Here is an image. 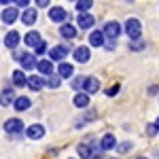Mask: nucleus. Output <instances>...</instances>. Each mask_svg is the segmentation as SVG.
<instances>
[{"mask_svg": "<svg viewBox=\"0 0 159 159\" xmlns=\"http://www.w3.org/2000/svg\"><path fill=\"white\" fill-rule=\"evenodd\" d=\"M125 34L129 36V40H138V38H140L142 25H140V21H138L136 17H129V19L125 21Z\"/></svg>", "mask_w": 159, "mask_h": 159, "instance_id": "nucleus-1", "label": "nucleus"}, {"mask_svg": "<svg viewBox=\"0 0 159 159\" xmlns=\"http://www.w3.org/2000/svg\"><path fill=\"white\" fill-rule=\"evenodd\" d=\"M49 19H51V21H55V24H66L68 13H66L64 7H51V9H49Z\"/></svg>", "mask_w": 159, "mask_h": 159, "instance_id": "nucleus-2", "label": "nucleus"}, {"mask_svg": "<svg viewBox=\"0 0 159 159\" xmlns=\"http://www.w3.org/2000/svg\"><path fill=\"white\" fill-rule=\"evenodd\" d=\"M104 36L106 38H110V40H117V36L121 34V25L117 24V21H108V24L104 25Z\"/></svg>", "mask_w": 159, "mask_h": 159, "instance_id": "nucleus-3", "label": "nucleus"}, {"mask_svg": "<svg viewBox=\"0 0 159 159\" xmlns=\"http://www.w3.org/2000/svg\"><path fill=\"white\" fill-rule=\"evenodd\" d=\"M93 24H96V17H93V15H89V13H79L76 25H79L81 30H89Z\"/></svg>", "mask_w": 159, "mask_h": 159, "instance_id": "nucleus-4", "label": "nucleus"}, {"mask_svg": "<svg viewBox=\"0 0 159 159\" xmlns=\"http://www.w3.org/2000/svg\"><path fill=\"white\" fill-rule=\"evenodd\" d=\"M98 89H100V81L96 76H87L85 83H83V91L89 96V93H98Z\"/></svg>", "mask_w": 159, "mask_h": 159, "instance_id": "nucleus-5", "label": "nucleus"}, {"mask_svg": "<svg viewBox=\"0 0 159 159\" xmlns=\"http://www.w3.org/2000/svg\"><path fill=\"white\" fill-rule=\"evenodd\" d=\"M21 129H24L21 119H9V121L4 123V132H7V134H19Z\"/></svg>", "mask_w": 159, "mask_h": 159, "instance_id": "nucleus-6", "label": "nucleus"}, {"mask_svg": "<svg viewBox=\"0 0 159 159\" xmlns=\"http://www.w3.org/2000/svg\"><path fill=\"white\" fill-rule=\"evenodd\" d=\"M68 55V47L66 45H57V47H53V49L49 51V57L55 61H64V57Z\"/></svg>", "mask_w": 159, "mask_h": 159, "instance_id": "nucleus-7", "label": "nucleus"}, {"mask_svg": "<svg viewBox=\"0 0 159 159\" xmlns=\"http://www.w3.org/2000/svg\"><path fill=\"white\" fill-rule=\"evenodd\" d=\"M74 60L79 61V64H87L89 61V57H91V53H89V47H76V49L72 51Z\"/></svg>", "mask_w": 159, "mask_h": 159, "instance_id": "nucleus-8", "label": "nucleus"}, {"mask_svg": "<svg viewBox=\"0 0 159 159\" xmlns=\"http://www.w3.org/2000/svg\"><path fill=\"white\" fill-rule=\"evenodd\" d=\"M25 136H28V138H32V140H38V138H43V136H45V127H43V125H38V123H34V125H30V127L25 129Z\"/></svg>", "mask_w": 159, "mask_h": 159, "instance_id": "nucleus-9", "label": "nucleus"}, {"mask_svg": "<svg viewBox=\"0 0 159 159\" xmlns=\"http://www.w3.org/2000/svg\"><path fill=\"white\" fill-rule=\"evenodd\" d=\"M21 66H24V70H32V68H36L38 61H36V55L34 53H24L21 55Z\"/></svg>", "mask_w": 159, "mask_h": 159, "instance_id": "nucleus-10", "label": "nucleus"}, {"mask_svg": "<svg viewBox=\"0 0 159 159\" xmlns=\"http://www.w3.org/2000/svg\"><path fill=\"white\" fill-rule=\"evenodd\" d=\"M15 93H13L11 87H7V89H2V93H0V104L2 106H11V104H15Z\"/></svg>", "mask_w": 159, "mask_h": 159, "instance_id": "nucleus-11", "label": "nucleus"}, {"mask_svg": "<svg viewBox=\"0 0 159 159\" xmlns=\"http://www.w3.org/2000/svg\"><path fill=\"white\" fill-rule=\"evenodd\" d=\"M28 87H30L32 91H40V89L45 87V79L38 76V74H32V76H28Z\"/></svg>", "mask_w": 159, "mask_h": 159, "instance_id": "nucleus-12", "label": "nucleus"}, {"mask_svg": "<svg viewBox=\"0 0 159 159\" xmlns=\"http://www.w3.org/2000/svg\"><path fill=\"white\" fill-rule=\"evenodd\" d=\"M115 147H117V138L112 134L102 136V140H100V148H102V151H110V148H115Z\"/></svg>", "mask_w": 159, "mask_h": 159, "instance_id": "nucleus-13", "label": "nucleus"}, {"mask_svg": "<svg viewBox=\"0 0 159 159\" xmlns=\"http://www.w3.org/2000/svg\"><path fill=\"white\" fill-rule=\"evenodd\" d=\"M36 68H38V72H40V76H51V74H53V61L51 60H40Z\"/></svg>", "mask_w": 159, "mask_h": 159, "instance_id": "nucleus-14", "label": "nucleus"}, {"mask_svg": "<svg viewBox=\"0 0 159 159\" xmlns=\"http://www.w3.org/2000/svg\"><path fill=\"white\" fill-rule=\"evenodd\" d=\"M104 32H100V30H93L91 34H89V45L91 47H104Z\"/></svg>", "mask_w": 159, "mask_h": 159, "instance_id": "nucleus-15", "label": "nucleus"}, {"mask_svg": "<svg viewBox=\"0 0 159 159\" xmlns=\"http://www.w3.org/2000/svg\"><path fill=\"white\" fill-rule=\"evenodd\" d=\"M17 17H19V13H17V9H4V13H2V21H4V24H15V21H17Z\"/></svg>", "mask_w": 159, "mask_h": 159, "instance_id": "nucleus-16", "label": "nucleus"}, {"mask_svg": "<svg viewBox=\"0 0 159 159\" xmlns=\"http://www.w3.org/2000/svg\"><path fill=\"white\" fill-rule=\"evenodd\" d=\"M24 40H25V45H28V47H34V49H36L38 45L43 43V40H40V34H38V32H34V30H32V32H28Z\"/></svg>", "mask_w": 159, "mask_h": 159, "instance_id": "nucleus-17", "label": "nucleus"}, {"mask_svg": "<svg viewBox=\"0 0 159 159\" xmlns=\"http://www.w3.org/2000/svg\"><path fill=\"white\" fill-rule=\"evenodd\" d=\"M74 72V68L70 64H66V61H60V66H57V74H60L61 79H70Z\"/></svg>", "mask_w": 159, "mask_h": 159, "instance_id": "nucleus-18", "label": "nucleus"}, {"mask_svg": "<svg viewBox=\"0 0 159 159\" xmlns=\"http://www.w3.org/2000/svg\"><path fill=\"white\" fill-rule=\"evenodd\" d=\"M4 45L9 47V49H15L17 45H19V34L13 30V32H9L7 36H4Z\"/></svg>", "mask_w": 159, "mask_h": 159, "instance_id": "nucleus-19", "label": "nucleus"}, {"mask_svg": "<svg viewBox=\"0 0 159 159\" xmlns=\"http://www.w3.org/2000/svg\"><path fill=\"white\" fill-rule=\"evenodd\" d=\"M13 85L15 87H25L28 85V79H25L24 70H15V72H13Z\"/></svg>", "mask_w": 159, "mask_h": 159, "instance_id": "nucleus-20", "label": "nucleus"}, {"mask_svg": "<svg viewBox=\"0 0 159 159\" xmlns=\"http://www.w3.org/2000/svg\"><path fill=\"white\" fill-rule=\"evenodd\" d=\"M60 34H61L64 38H74V36H76V28H74L72 24H61Z\"/></svg>", "mask_w": 159, "mask_h": 159, "instance_id": "nucleus-21", "label": "nucleus"}, {"mask_svg": "<svg viewBox=\"0 0 159 159\" xmlns=\"http://www.w3.org/2000/svg\"><path fill=\"white\" fill-rule=\"evenodd\" d=\"M74 106H76V108H87V106H89V96H87L85 91L74 96Z\"/></svg>", "mask_w": 159, "mask_h": 159, "instance_id": "nucleus-22", "label": "nucleus"}, {"mask_svg": "<svg viewBox=\"0 0 159 159\" xmlns=\"http://www.w3.org/2000/svg\"><path fill=\"white\" fill-rule=\"evenodd\" d=\"M21 21H24L25 25H32L36 21V9H25L24 15H21Z\"/></svg>", "mask_w": 159, "mask_h": 159, "instance_id": "nucleus-23", "label": "nucleus"}, {"mask_svg": "<svg viewBox=\"0 0 159 159\" xmlns=\"http://www.w3.org/2000/svg\"><path fill=\"white\" fill-rule=\"evenodd\" d=\"M30 104H32V102H30V98L19 96V98L15 100V104H13V106H15V110H28V108H30Z\"/></svg>", "mask_w": 159, "mask_h": 159, "instance_id": "nucleus-24", "label": "nucleus"}, {"mask_svg": "<svg viewBox=\"0 0 159 159\" xmlns=\"http://www.w3.org/2000/svg\"><path fill=\"white\" fill-rule=\"evenodd\" d=\"M76 153H79V157H81V159H91L93 148L89 147V144H79V147H76Z\"/></svg>", "mask_w": 159, "mask_h": 159, "instance_id": "nucleus-25", "label": "nucleus"}, {"mask_svg": "<svg viewBox=\"0 0 159 159\" xmlns=\"http://www.w3.org/2000/svg\"><path fill=\"white\" fill-rule=\"evenodd\" d=\"M93 7V0H76V11L79 13H87Z\"/></svg>", "mask_w": 159, "mask_h": 159, "instance_id": "nucleus-26", "label": "nucleus"}, {"mask_svg": "<svg viewBox=\"0 0 159 159\" xmlns=\"http://www.w3.org/2000/svg\"><path fill=\"white\" fill-rule=\"evenodd\" d=\"M60 83H61V76H60V74H51V76H47V85L53 87V89H55V87H60Z\"/></svg>", "mask_w": 159, "mask_h": 159, "instance_id": "nucleus-27", "label": "nucleus"}, {"mask_svg": "<svg viewBox=\"0 0 159 159\" xmlns=\"http://www.w3.org/2000/svg\"><path fill=\"white\" fill-rule=\"evenodd\" d=\"M129 49H132V51H140V49H144V43H142L140 38H138V40H132V43H129Z\"/></svg>", "mask_w": 159, "mask_h": 159, "instance_id": "nucleus-28", "label": "nucleus"}, {"mask_svg": "<svg viewBox=\"0 0 159 159\" xmlns=\"http://www.w3.org/2000/svg\"><path fill=\"white\" fill-rule=\"evenodd\" d=\"M157 132H159V127L155 125V123H148V125H147V134L148 136H155Z\"/></svg>", "mask_w": 159, "mask_h": 159, "instance_id": "nucleus-29", "label": "nucleus"}, {"mask_svg": "<svg viewBox=\"0 0 159 159\" xmlns=\"http://www.w3.org/2000/svg\"><path fill=\"white\" fill-rule=\"evenodd\" d=\"M117 148H119V153H127L132 148V144L129 142H121V144H117Z\"/></svg>", "mask_w": 159, "mask_h": 159, "instance_id": "nucleus-30", "label": "nucleus"}, {"mask_svg": "<svg viewBox=\"0 0 159 159\" xmlns=\"http://www.w3.org/2000/svg\"><path fill=\"white\" fill-rule=\"evenodd\" d=\"M117 93H119V85H112V87L106 89V96H110V98H112V96H117Z\"/></svg>", "mask_w": 159, "mask_h": 159, "instance_id": "nucleus-31", "label": "nucleus"}, {"mask_svg": "<svg viewBox=\"0 0 159 159\" xmlns=\"http://www.w3.org/2000/svg\"><path fill=\"white\" fill-rule=\"evenodd\" d=\"M34 51H36L34 55H43V53H47V45H45V43H40V45H38Z\"/></svg>", "mask_w": 159, "mask_h": 159, "instance_id": "nucleus-32", "label": "nucleus"}, {"mask_svg": "<svg viewBox=\"0 0 159 159\" xmlns=\"http://www.w3.org/2000/svg\"><path fill=\"white\" fill-rule=\"evenodd\" d=\"M104 157V151L102 148H93V153H91V159H102Z\"/></svg>", "mask_w": 159, "mask_h": 159, "instance_id": "nucleus-33", "label": "nucleus"}, {"mask_svg": "<svg viewBox=\"0 0 159 159\" xmlns=\"http://www.w3.org/2000/svg\"><path fill=\"white\" fill-rule=\"evenodd\" d=\"M83 83H85V79H74L72 87H74V89H83Z\"/></svg>", "mask_w": 159, "mask_h": 159, "instance_id": "nucleus-34", "label": "nucleus"}, {"mask_svg": "<svg viewBox=\"0 0 159 159\" xmlns=\"http://www.w3.org/2000/svg\"><path fill=\"white\" fill-rule=\"evenodd\" d=\"M17 7H30V0H13Z\"/></svg>", "mask_w": 159, "mask_h": 159, "instance_id": "nucleus-35", "label": "nucleus"}, {"mask_svg": "<svg viewBox=\"0 0 159 159\" xmlns=\"http://www.w3.org/2000/svg\"><path fill=\"white\" fill-rule=\"evenodd\" d=\"M49 2H51V0H36V4H38V7H43V9L49 7Z\"/></svg>", "mask_w": 159, "mask_h": 159, "instance_id": "nucleus-36", "label": "nucleus"}, {"mask_svg": "<svg viewBox=\"0 0 159 159\" xmlns=\"http://www.w3.org/2000/svg\"><path fill=\"white\" fill-rule=\"evenodd\" d=\"M115 47H117V40H110L108 45H106V49H108V51H112Z\"/></svg>", "mask_w": 159, "mask_h": 159, "instance_id": "nucleus-37", "label": "nucleus"}, {"mask_svg": "<svg viewBox=\"0 0 159 159\" xmlns=\"http://www.w3.org/2000/svg\"><path fill=\"white\" fill-rule=\"evenodd\" d=\"M9 2H13V0H0V4H9Z\"/></svg>", "mask_w": 159, "mask_h": 159, "instance_id": "nucleus-38", "label": "nucleus"}, {"mask_svg": "<svg viewBox=\"0 0 159 159\" xmlns=\"http://www.w3.org/2000/svg\"><path fill=\"white\" fill-rule=\"evenodd\" d=\"M155 125H157V127H159V117H157V121H155Z\"/></svg>", "mask_w": 159, "mask_h": 159, "instance_id": "nucleus-39", "label": "nucleus"}, {"mask_svg": "<svg viewBox=\"0 0 159 159\" xmlns=\"http://www.w3.org/2000/svg\"><path fill=\"white\" fill-rule=\"evenodd\" d=\"M136 159H148V157H136Z\"/></svg>", "mask_w": 159, "mask_h": 159, "instance_id": "nucleus-40", "label": "nucleus"}, {"mask_svg": "<svg viewBox=\"0 0 159 159\" xmlns=\"http://www.w3.org/2000/svg\"><path fill=\"white\" fill-rule=\"evenodd\" d=\"M74 2H76V0H74Z\"/></svg>", "mask_w": 159, "mask_h": 159, "instance_id": "nucleus-41", "label": "nucleus"}]
</instances>
